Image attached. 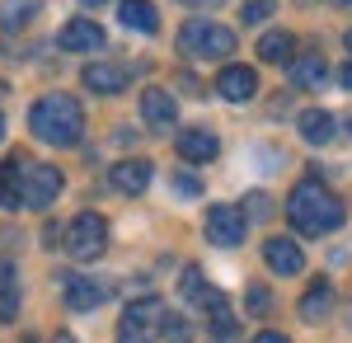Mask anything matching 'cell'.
<instances>
[{
  "mask_svg": "<svg viewBox=\"0 0 352 343\" xmlns=\"http://www.w3.org/2000/svg\"><path fill=\"white\" fill-rule=\"evenodd\" d=\"M287 221L296 226L300 236H329V231L343 226V202H338L320 179H305V184H296L292 198H287Z\"/></svg>",
  "mask_w": 352,
  "mask_h": 343,
  "instance_id": "6da1fadb",
  "label": "cell"
},
{
  "mask_svg": "<svg viewBox=\"0 0 352 343\" xmlns=\"http://www.w3.org/2000/svg\"><path fill=\"white\" fill-rule=\"evenodd\" d=\"M28 132L47 146H76L85 132V108L71 94H43L28 108Z\"/></svg>",
  "mask_w": 352,
  "mask_h": 343,
  "instance_id": "7a4b0ae2",
  "label": "cell"
},
{
  "mask_svg": "<svg viewBox=\"0 0 352 343\" xmlns=\"http://www.w3.org/2000/svg\"><path fill=\"white\" fill-rule=\"evenodd\" d=\"M179 48L197 61H226V56L240 48V38H235V28L230 24H217V19H188V24L179 28Z\"/></svg>",
  "mask_w": 352,
  "mask_h": 343,
  "instance_id": "3957f363",
  "label": "cell"
},
{
  "mask_svg": "<svg viewBox=\"0 0 352 343\" xmlns=\"http://www.w3.org/2000/svg\"><path fill=\"white\" fill-rule=\"evenodd\" d=\"M104 249H109V221H104L99 211H80V216L71 221V231H66V254L80 259V264H89V259H99Z\"/></svg>",
  "mask_w": 352,
  "mask_h": 343,
  "instance_id": "277c9868",
  "label": "cell"
},
{
  "mask_svg": "<svg viewBox=\"0 0 352 343\" xmlns=\"http://www.w3.org/2000/svg\"><path fill=\"white\" fill-rule=\"evenodd\" d=\"M160 320H164V306L155 301V296H141V301H132V306L122 311L118 339L122 343H151L155 334H160Z\"/></svg>",
  "mask_w": 352,
  "mask_h": 343,
  "instance_id": "5b68a950",
  "label": "cell"
},
{
  "mask_svg": "<svg viewBox=\"0 0 352 343\" xmlns=\"http://www.w3.org/2000/svg\"><path fill=\"white\" fill-rule=\"evenodd\" d=\"M56 193H61V169H52V165H28L24 169V202L33 211H47L56 202Z\"/></svg>",
  "mask_w": 352,
  "mask_h": 343,
  "instance_id": "8992f818",
  "label": "cell"
},
{
  "mask_svg": "<svg viewBox=\"0 0 352 343\" xmlns=\"http://www.w3.org/2000/svg\"><path fill=\"white\" fill-rule=\"evenodd\" d=\"M244 221L240 207H230V202H217V207H207V240L212 245H221V249H235L244 240Z\"/></svg>",
  "mask_w": 352,
  "mask_h": 343,
  "instance_id": "52a82bcc",
  "label": "cell"
},
{
  "mask_svg": "<svg viewBox=\"0 0 352 343\" xmlns=\"http://www.w3.org/2000/svg\"><path fill=\"white\" fill-rule=\"evenodd\" d=\"M141 118H146V127L169 132V127L179 123V104H174V94H169V90H160V85H151V90L141 94Z\"/></svg>",
  "mask_w": 352,
  "mask_h": 343,
  "instance_id": "ba28073f",
  "label": "cell"
},
{
  "mask_svg": "<svg viewBox=\"0 0 352 343\" xmlns=\"http://www.w3.org/2000/svg\"><path fill=\"white\" fill-rule=\"evenodd\" d=\"M263 264L277 273V278H296L300 268H305V254H300V245L296 240H287V236H272L268 245H263Z\"/></svg>",
  "mask_w": 352,
  "mask_h": 343,
  "instance_id": "9c48e42d",
  "label": "cell"
},
{
  "mask_svg": "<svg viewBox=\"0 0 352 343\" xmlns=\"http://www.w3.org/2000/svg\"><path fill=\"white\" fill-rule=\"evenodd\" d=\"M217 94L230 99V104H244V99L258 94V76H254L249 66H226V71L217 76Z\"/></svg>",
  "mask_w": 352,
  "mask_h": 343,
  "instance_id": "30bf717a",
  "label": "cell"
},
{
  "mask_svg": "<svg viewBox=\"0 0 352 343\" xmlns=\"http://www.w3.org/2000/svg\"><path fill=\"white\" fill-rule=\"evenodd\" d=\"M66 52H99L104 48V28L94 24V19H71V24L61 28V38H56Z\"/></svg>",
  "mask_w": 352,
  "mask_h": 343,
  "instance_id": "8fae6325",
  "label": "cell"
},
{
  "mask_svg": "<svg viewBox=\"0 0 352 343\" xmlns=\"http://www.w3.org/2000/svg\"><path fill=\"white\" fill-rule=\"evenodd\" d=\"M151 160H122V165H113V179L109 184L118 188V193H127V198H136V193H146L151 188Z\"/></svg>",
  "mask_w": 352,
  "mask_h": 343,
  "instance_id": "7c38bea8",
  "label": "cell"
},
{
  "mask_svg": "<svg viewBox=\"0 0 352 343\" xmlns=\"http://www.w3.org/2000/svg\"><path fill=\"white\" fill-rule=\"evenodd\" d=\"M80 80L89 94H118V90H127V71L113 66V61H89Z\"/></svg>",
  "mask_w": 352,
  "mask_h": 343,
  "instance_id": "4fadbf2b",
  "label": "cell"
},
{
  "mask_svg": "<svg viewBox=\"0 0 352 343\" xmlns=\"http://www.w3.org/2000/svg\"><path fill=\"white\" fill-rule=\"evenodd\" d=\"M333 315V282L329 278H315L310 282V291L300 296V320L305 324H320V320Z\"/></svg>",
  "mask_w": 352,
  "mask_h": 343,
  "instance_id": "5bb4252c",
  "label": "cell"
},
{
  "mask_svg": "<svg viewBox=\"0 0 352 343\" xmlns=\"http://www.w3.org/2000/svg\"><path fill=\"white\" fill-rule=\"evenodd\" d=\"M217 151H221V141H217V132H207V127H188V132L179 136V156L192 160V165L217 160Z\"/></svg>",
  "mask_w": 352,
  "mask_h": 343,
  "instance_id": "9a60e30c",
  "label": "cell"
},
{
  "mask_svg": "<svg viewBox=\"0 0 352 343\" xmlns=\"http://www.w3.org/2000/svg\"><path fill=\"white\" fill-rule=\"evenodd\" d=\"M104 301H109V287L94 282V278H71L66 282V306L71 311H99Z\"/></svg>",
  "mask_w": 352,
  "mask_h": 343,
  "instance_id": "2e32d148",
  "label": "cell"
},
{
  "mask_svg": "<svg viewBox=\"0 0 352 343\" xmlns=\"http://www.w3.org/2000/svg\"><path fill=\"white\" fill-rule=\"evenodd\" d=\"M258 61H272V66H292L296 61V38L287 28H272L258 38Z\"/></svg>",
  "mask_w": 352,
  "mask_h": 343,
  "instance_id": "e0dca14e",
  "label": "cell"
},
{
  "mask_svg": "<svg viewBox=\"0 0 352 343\" xmlns=\"http://www.w3.org/2000/svg\"><path fill=\"white\" fill-rule=\"evenodd\" d=\"M118 19L132 28V33H155V28H160V14H155L151 0H122V5H118Z\"/></svg>",
  "mask_w": 352,
  "mask_h": 343,
  "instance_id": "ac0fdd59",
  "label": "cell"
},
{
  "mask_svg": "<svg viewBox=\"0 0 352 343\" xmlns=\"http://www.w3.org/2000/svg\"><path fill=\"white\" fill-rule=\"evenodd\" d=\"M292 80H296V90H320L329 80V66L320 52H300L296 61H292Z\"/></svg>",
  "mask_w": 352,
  "mask_h": 343,
  "instance_id": "d6986e66",
  "label": "cell"
},
{
  "mask_svg": "<svg viewBox=\"0 0 352 343\" xmlns=\"http://www.w3.org/2000/svg\"><path fill=\"white\" fill-rule=\"evenodd\" d=\"M24 165L19 160H0V207H19L24 202Z\"/></svg>",
  "mask_w": 352,
  "mask_h": 343,
  "instance_id": "ffe728a7",
  "label": "cell"
},
{
  "mask_svg": "<svg viewBox=\"0 0 352 343\" xmlns=\"http://www.w3.org/2000/svg\"><path fill=\"white\" fill-rule=\"evenodd\" d=\"M300 136H305L310 146L333 141V118H329L324 108H305V113H300Z\"/></svg>",
  "mask_w": 352,
  "mask_h": 343,
  "instance_id": "44dd1931",
  "label": "cell"
},
{
  "mask_svg": "<svg viewBox=\"0 0 352 343\" xmlns=\"http://www.w3.org/2000/svg\"><path fill=\"white\" fill-rule=\"evenodd\" d=\"M202 306H207V315H212V334H217V339H226V334L235 329V315H230V301H226V296H221V291L212 287L207 296H202Z\"/></svg>",
  "mask_w": 352,
  "mask_h": 343,
  "instance_id": "7402d4cb",
  "label": "cell"
},
{
  "mask_svg": "<svg viewBox=\"0 0 352 343\" xmlns=\"http://www.w3.org/2000/svg\"><path fill=\"white\" fill-rule=\"evenodd\" d=\"M43 10V0H0V28H24L33 14Z\"/></svg>",
  "mask_w": 352,
  "mask_h": 343,
  "instance_id": "603a6c76",
  "label": "cell"
},
{
  "mask_svg": "<svg viewBox=\"0 0 352 343\" xmlns=\"http://www.w3.org/2000/svg\"><path fill=\"white\" fill-rule=\"evenodd\" d=\"M19 311V287H14V264L0 259V320H14Z\"/></svg>",
  "mask_w": 352,
  "mask_h": 343,
  "instance_id": "cb8c5ba5",
  "label": "cell"
},
{
  "mask_svg": "<svg viewBox=\"0 0 352 343\" xmlns=\"http://www.w3.org/2000/svg\"><path fill=\"white\" fill-rule=\"evenodd\" d=\"M160 334L169 343H192V324H188V315H174V311H169V315L160 320Z\"/></svg>",
  "mask_w": 352,
  "mask_h": 343,
  "instance_id": "d4e9b609",
  "label": "cell"
},
{
  "mask_svg": "<svg viewBox=\"0 0 352 343\" xmlns=\"http://www.w3.org/2000/svg\"><path fill=\"white\" fill-rule=\"evenodd\" d=\"M207 291H212V282H207L197 268H184V296H188V301H202Z\"/></svg>",
  "mask_w": 352,
  "mask_h": 343,
  "instance_id": "484cf974",
  "label": "cell"
},
{
  "mask_svg": "<svg viewBox=\"0 0 352 343\" xmlns=\"http://www.w3.org/2000/svg\"><path fill=\"white\" fill-rule=\"evenodd\" d=\"M272 10H277L272 0H249L240 10V24H263V19H272Z\"/></svg>",
  "mask_w": 352,
  "mask_h": 343,
  "instance_id": "4316f807",
  "label": "cell"
},
{
  "mask_svg": "<svg viewBox=\"0 0 352 343\" xmlns=\"http://www.w3.org/2000/svg\"><path fill=\"white\" fill-rule=\"evenodd\" d=\"M174 188H179L184 198H197V193H202V184H197V174H179V179H174Z\"/></svg>",
  "mask_w": 352,
  "mask_h": 343,
  "instance_id": "83f0119b",
  "label": "cell"
},
{
  "mask_svg": "<svg viewBox=\"0 0 352 343\" xmlns=\"http://www.w3.org/2000/svg\"><path fill=\"white\" fill-rule=\"evenodd\" d=\"M268 301H272V296L263 287H249V311H254V315H263V311H268Z\"/></svg>",
  "mask_w": 352,
  "mask_h": 343,
  "instance_id": "f1b7e54d",
  "label": "cell"
},
{
  "mask_svg": "<svg viewBox=\"0 0 352 343\" xmlns=\"http://www.w3.org/2000/svg\"><path fill=\"white\" fill-rule=\"evenodd\" d=\"M244 207H249V216H268V211H263V207H268V202H263V193H254Z\"/></svg>",
  "mask_w": 352,
  "mask_h": 343,
  "instance_id": "f546056e",
  "label": "cell"
},
{
  "mask_svg": "<svg viewBox=\"0 0 352 343\" xmlns=\"http://www.w3.org/2000/svg\"><path fill=\"white\" fill-rule=\"evenodd\" d=\"M254 343H292V339H287V334H277V329H263Z\"/></svg>",
  "mask_w": 352,
  "mask_h": 343,
  "instance_id": "4dcf8cb0",
  "label": "cell"
},
{
  "mask_svg": "<svg viewBox=\"0 0 352 343\" xmlns=\"http://www.w3.org/2000/svg\"><path fill=\"white\" fill-rule=\"evenodd\" d=\"M179 5H192V10H212V5H221V0H179Z\"/></svg>",
  "mask_w": 352,
  "mask_h": 343,
  "instance_id": "1f68e13d",
  "label": "cell"
},
{
  "mask_svg": "<svg viewBox=\"0 0 352 343\" xmlns=\"http://www.w3.org/2000/svg\"><path fill=\"white\" fill-rule=\"evenodd\" d=\"M338 80H343V85L352 90V61H343V76H338Z\"/></svg>",
  "mask_w": 352,
  "mask_h": 343,
  "instance_id": "d6a6232c",
  "label": "cell"
},
{
  "mask_svg": "<svg viewBox=\"0 0 352 343\" xmlns=\"http://www.w3.org/2000/svg\"><path fill=\"white\" fill-rule=\"evenodd\" d=\"M52 343H76V339H71V334H56V339Z\"/></svg>",
  "mask_w": 352,
  "mask_h": 343,
  "instance_id": "836d02e7",
  "label": "cell"
},
{
  "mask_svg": "<svg viewBox=\"0 0 352 343\" xmlns=\"http://www.w3.org/2000/svg\"><path fill=\"white\" fill-rule=\"evenodd\" d=\"M333 5H338V10H352V0H333Z\"/></svg>",
  "mask_w": 352,
  "mask_h": 343,
  "instance_id": "e575fe53",
  "label": "cell"
},
{
  "mask_svg": "<svg viewBox=\"0 0 352 343\" xmlns=\"http://www.w3.org/2000/svg\"><path fill=\"white\" fill-rule=\"evenodd\" d=\"M80 5H89V10H94V5H104V0H80Z\"/></svg>",
  "mask_w": 352,
  "mask_h": 343,
  "instance_id": "d590c367",
  "label": "cell"
},
{
  "mask_svg": "<svg viewBox=\"0 0 352 343\" xmlns=\"http://www.w3.org/2000/svg\"><path fill=\"white\" fill-rule=\"evenodd\" d=\"M348 52H352V28H348Z\"/></svg>",
  "mask_w": 352,
  "mask_h": 343,
  "instance_id": "8d00e7d4",
  "label": "cell"
},
{
  "mask_svg": "<svg viewBox=\"0 0 352 343\" xmlns=\"http://www.w3.org/2000/svg\"><path fill=\"white\" fill-rule=\"evenodd\" d=\"M0 136H5V118H0Z\"/></svg>",
  "mask_w": 352,
  "mask_h": 343,
  "instance_id": "74e56055",
  "label": "cell"
},
{
  "mask_svg": "<svg viewBox=\"0 0 352 343\" xmlns=\"http://www.w3.org/2000/svg\"><path fill=\"white\" fill-rule=\"evenodd\" d=\"M24 343H33V339H24Z\"/></svg>",
  "mask_w": 352,
  "mask_h": 343,
  "instance_id": "f35d334b",
  "label": "cell"
}]
</instances>
